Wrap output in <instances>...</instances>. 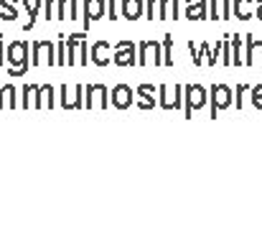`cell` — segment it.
I'll use <instances>...</instances> for the list:
<instances>
[{
	"label": "cell",
	"mask_w": 262,
	"mask_h": 229,
	"mask_svg": "<svg viewBox=\"0 0 262 229\" xmlns=\"http://www.w3.org/2000/svg\"><path fill=\"white\" fill-rule=\"evenodd\" d=\"M257 15H260V18H262V0H260V3H257Z\"/></svg>",
	"instance_id": "cell-5"
},
{
	"label": "cell",
	"mask_w": 262,
	"mask_h": 229,
	"mask_svg": "<svg viewBox=\"0 0 262 229\" xmlns=\"http://www.w3.org/2000/svg\"><path fill=\"white\" fill-rule=\"evenodd\" d=\"M250 5H252V0H237V18L247 20L250 18Z\"/></svg>",
	"instance_id": "cell-1"
},
{
	"label": "cell",
	"mask_w": 262,
	"mask_h": 229,
	"mask_svg": "<svg viewBox=\"0 0 262 229\" xmlns=\"http://www.w3.org/2000/svg\"><path fill=\"white\" fill-rule=\"evenodd\" d=\"M211 18H216V0H211Z\"/></svg>",
	"instance_id": "cell-4"
},
{
	"label": "cell",
	"mask_w": 262,
	"mask_h": 229,
	"mask_svg": "<svg viewBox=\"0 0 262 229\" xmlns=\"http://www.w3.org/2000/svg\"><path fill=\"white\" fill-rule=\"evenodd\" d=\"M252 97H255V105H260L262 107V87H257V89L252 92Z\"/></svg>",
	"instance_id": "cell-3"
},
{
	"label": "cell",
	"mask_w": 262,
	"mask_h": 229,
	"mask_svg": "<svg viewBox=\"0 0 262 229\" xmlns=\"http://www.w3.org/2000/svg\"><path fill=\"white\" fill-rule=\"evenodd\" d=\"M188 18H204V0H193V3H191Z\"/></svg>",
	"instance_id": "cell-2"
}]
</instances>
